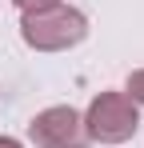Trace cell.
<instances>
[{"mask_svg":"<svg viewBox=\"0 0 144 148\" xmlns=\"http://www.w3.org/2000/svg\"><path fill=\"white\" fill-rule=\"evenodd\" d=\"M20 36L36 52H64L88 36V16L80 8H68V4H56V8H44V12H24Z\"/></svg>","mask_w":144,"mask_h":148,"instance_id":"6da1fadb","label":"cell"},{"mask_svg":"<svg viewBox=\"0 0 144 148\" xmlns=\"http://www.w3.org/2000/svg\"><path fill=\"white\" fill-rule=\"evenodd\" d=\"M140 128V108L124 92H100L84 112V132L96 144H124Z\"/></svg>","mask_w":144,"mask_h":148,"instance_id":"7a4b0ae2","label":"cell"},{"mask_svg":"<svg viewBox=\"0 0 144 148\" xmlns=\"http://www.w3.org/2000/svg\"><path fill=\"white\" fill-rule=\"evenodd\" d=\"M28 136L36 148H88V132H84V116L68 108V104H56L36 112L28 124Z\"/></svg>","mask_w":144,"mask_h":148,"instance_id":"3957f363","label":"cell"},{"mask_svg":"<svg viewBox=\"0 0 144 148\" xmlns=\"http://www.w3.org/2000/svg\"><path fill=\"white\" fill-rule=\"evenodd\" d=\"M124 96L132 100V104H144V68L128 76V92H124Z\"/></svg>","mask_w":144,"mask_h":148,"instance_id":"277c9868","label":"cell"},{"mask_svg":"<svg viewBox=\"0 0 144 148\" xmlns=\"http://www.w3.org/2000/svg\"><path fill=\"white\" fill-rule=\"evenodd\" d=\"M20 12H44V8H56V4H64V0H12Z\"/></svg>","mask_w":144,"mask_h":148,"instance_id":"5b68a950","label":"cell"},{"mask_svg":"<svg viewBox=\"0 0 144 148\" xmlns=\"http://www.w3.org/2000/svg\"><path fill=\"white\" fill-rule=\"evenodd\" d=\"M0 148H24L20 140H12V136H0Z\"/></svg>","mask_w":144,"mask_h":148,"instance_id":"8992f818","label":"cell"}]
</instances>
